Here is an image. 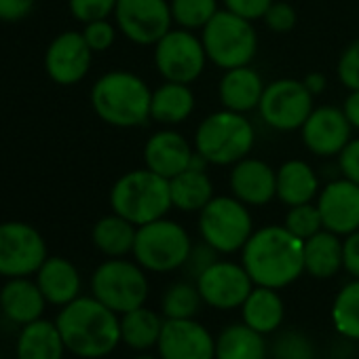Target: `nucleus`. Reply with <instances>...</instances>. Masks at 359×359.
I'll return each mask as SVG.
<instances>
[{
	"mask_svg": "<svg viewBox=\"0 0 359 359\" xmlns=\"http://www.w3.org/2000/svg\"><path fill=\"white\" fill-rule=\"evenodd\" d=\"M241 264L254 285L281 290L304 273V241L285 226L258 229L241 250Z\"/></svg>",
	"mask_w": 359,
	"mask_h": 359,
	"instance_id": "nucleus-1",
	"label": "nucleus"
},
{
	"mask_svg": "<svg viewBox=\"0 0 359 359\" xmlns=\"http://www.w3.org/2000/svg\"><path fill=\"white\" fill-rule=\"evenodd\" d=\"M55 323L66 348L85 359L106 357L121 342V319L95 296L66 304Z\"/></svg>",
	"mask_w": 359,
	"mask_h": 359,
	"instance_id": "nucleus-2",
	"label": "nucleus"
},
{
	"mask_svg": "<svg viewBox=\"0 0 359 359\" xmlns=\"http://www.w3.org/2000/svg\"><path fill=\"white\" fill-rule=\"evenodd\" d=\"M152 89L133 72L112 70L100 76L91 89V106L95 114L121 129L140 127L150 118Z\"/></svg>",
	"mask_w": 359,
	"mask_h": 359,
	"instance_id": "nucleus-3",
	"label": "nucleus"
},
{
	"mask_svg": "<svg viewBox=\"0 0 359 359\" xmlns=\"http://www.w3.org/2000/svg\"><path fill=\"white\" fill-rule=\"evenodd\" d=\"M110 208L135 226L165 218L173 208L169 180L148 167L127 171L110 191Z\"/></svg>",
	"mask_w": 359,
	"mask_h": 359,
	"instance_id": "nucleus-4",
	"label": "nucleus"
},
{
	"mask_svg": "<svg viewBox=\"0 0 359 359\" xmlns=\"http://www.w3.org/2000/svg\"><path fill=\"white\" fill-rule=\"evenodd\" d=\"M256 144V129L252 121L233 110H218L199 123L195 131V152L208 165H235L250 156Z\"/></svg>",
	"mask_w": 359,
	"mask_h": 359,
	"instance_id": "nucleus-5",
	"label": "nucleus"
},
{
	"mask_svg": "<svg viewBox=\"0 0 359 359\" xmlns=\"http://www.w3.org/2000/svg\"><path fill=\"white\" fill-rule=\"evenodd\" d=\"M201 41L208 60L222 68L250 66L258 53V34L254 22L243 20L226 9H220L201 30Z\"/></svg>",
	"mask_w": 359,
	"mask_h": 359,
	"instance_id": "nucleus-6",
	"label": "nucleus"
},
{
	"mask_svg": "<svg viewBox=\"0 0 359 359\" xmlns=\"http://www.w3.org/2000/svg\"><path fill=\"white\" fill-rule=\"evenodd\" d=\"M193 241L182 224L169 218H158L154 222L137 226L133 256L135 262L152 273H171L182 269Z\"/></svg>",
	"mask_w": 359,
	"mask_h": 359,
	"instance_id": "nucleus-7",
	"label": "nucleus"
},
{
	"mask_svg": "<svg viewBox=\"0 0 359 359\" xmlns=\"http://www.w3.org/2000/svg\"><path fill=\"white\" fill-rule=\"evenodd\" d=\"M199 233L220 254H233L243 250L252 237L254 220L248 205L237 197H214L199 212Z\"/></svg>",
	"mask_w": 359,
	"mask_h": 359,
	"instance_id": "nucleus-8",
	"label": "nucleus"
},
{
	"mask_svg": "<svg viewBox=\"0 0 359 359\" xmlns=\"http://www.w3.org/2000/svg\"><path fill=\"white\" fill-rule=\"evenodd\" d=\"M93 296L116 315L144 306L148 298V279L137 262L110 258L100 264L91 277Z\"/></svg>",
	"mask_w": 359,
	"mask_h": 359,
	"instance_id": "nucleus-9",
	"label": "nucleus"
},
{
	"mask_svg": "<svg viewBox=\"0 0 359 359\" xmlns=\"http://www.w3.org/2000/svg\"><path fill=\"white\" fill-rule=\"evenodd\" d=\"M208 62L203 41L193 30L171 28L154 45V66L165 81L191 85L203 74Z\"/></svg>",
	"mask_w": 359,
	"mask_h": 359,
	"instance_id": "nucleus-10",
	"label": "nucleus"
},
{
	"mask_svg": "<svg viewBox=\"0 0 359 359\" xmlns=\"http://www.w3.org/2000/svg\"><path fill=\"white\" fill-rule=\"evenodd\" d=\"M313 100L302 81L277 79L264 87L258 114L275 131H296L313 112Z\"/></svg>",
	"mask_w": 359,
	"mask_h": 359,
	"instance_id": "nucleus-11",
	"label": "nucleus"
},
{
	"mask_svg": "<svg viewBox=\"0 0 359 359\" xmlns=\"http://www.w3.org/2000/svg\"><path fill=\"white\" fill-rule=\"evenodd\" d=\"M47 243L43 235L26 222L0 224V275L28 277L39 273L47 260Z\"/></svg>",
	"mask_w": 359,
	"mask_h": 359,
	"instance_id": "nucleus-12",
	"label": "nucleus"
},
{
	"mask_svg": "<svg viewBox=\"0 0 359 359\" xmlns=\"http://www.w3.org/2000/svg\"><path fill=\"white\" fill-rule=\"evenodd\" d=\"M114 20L123 36L142 47L156 45L173 24L167 0H118Z\"/></svg>",
	"mask_w": 359,
	"mask_h": 359,
	"instance_id": "nucleus-13",
	"label": "nucleus"
},
{
	"mask_svg": "<svg viewBox=\"0 0 359 359\" xmlns=\"http://www.w3.org/2000/svg\"><path fill=\"white\" fill-rule=\"evenodd\" d=\"M195 283L203 302L220 311L239 309L254 290V281L245 266L229 260H218L212 264Z\"/></svg>",
	"mask_w": 359,
	"mask_h": 359,
	"instance_id": "nucleus-14",
	"label": "nucleus"
},
{
	"mask_svg": "<svg viewBox=\"0 0 359 359\" xmlns=\"http://www.w3.org/2000/svg\"><path fill=\"white\" fill-rule=\"evenodd\" d=\"M156 346L161 359H216V340L195 319H165Z\"/></svg>",
	"mask_w": 359,
	"mask_h": 359,
	"instance_id": "nucleus-15",
	"label": "nucleus"
},
{
	"mask_svg": "<svg viewBox=\"0 0 359 359\" xmlns=\"http://www.w3.org/2000/svg\"><path fill=\"white\" fill-rule=\"evenodd\" d=\"M353 127L344 116L342 108L319 106L313 108L304 125L300 127L302 144L315 156H338L351 142Z\"/></svg>",
	"mask_w": 359,
	"mask_h": 359,
	"instance_id": "nucleus-16",
	"label": "nucleus"
},
{
	"mask_svg": "<svg viewBox=\"0 0 359 359\" xmlns=\"http://www.w3.org/2000/svg\"><path fill=\"white\" fill-rule=\"evenodd\" d=\"M323 229L340 237L359 231V184L346 177L327 182L317 195Z\"/></svg>",
	"mask_w": 359,
	"mask_h": 359,
	"instance_id": "nucleus-17",
	"label": "nucleus"
},
{
	"mask_svg": "<svg viewBox=\"0 0 359 359\" xmlns=\"http://www.w3.org/2000/svg\"><path fill=\"white\" fill-rule=\"evenodd\" d=\"M93 51L83 32H62L55 36L45 53V68L53 83L74 85L83 81L91 68Z\"/></svg>",
	"mask_w": 359,
	"mask_h": 359,
	"instance_id": "nucleus-18",
	"label": "nucleus"
},
{
	"mask_svg": "<svg viewBox=\"0 0 359 359\" xmlns=\"http://www.w3.org/2000/svg\"><path fill=\"white\" fill-rule=\"evenodd\" d=\"M229 187L248 208H262L277 199V169L262 158L245 156L231 167Z\"/></svg>",
	"mask_w": 359,
	"mask_h": 359,
	"instance_id": "nucleus-19",
	"label": "nucleus"
},
{
	"mask_svg": "<svg viewBox=\"0 0 359 359\" xmlns=\"http://www.w3.org/2000/svg\"><path fill=\"white\" fill-rule=\"evenodd\" d=\"M195 158V146L171 127L152 133L144 146V163L150 171L171 180L191 167Z\"/></svg>",
	"mask_w": 359,
	"mask_h": 359,
	"instance_id": "nucleus-20",
	"label": "nucleus"
},
{
	"mask_svg": "<svg viewBox=\"0 0 359 359\" xmlns=\"http://www.w3.org/2000/svg\"><path fill=\"white\" fill-rule=\"evenodd\" d=\"M264 87L266 85L260 72H256L252 66H239L224 70L218 85V95L226 110L248 114L252 110H258Z\"/></svg>",
	"mask_w": 359,
	"mask_h": 359,
	"instance_id": "nucleus-21",
	"label": "nucleus"
},
{
	"mask_svg": "<svg viewBox=\"0 0 359 359\" xmlns=\"http://www.w3.org/2000/svg\"><path fill=\"white\" fill-rule=\"evenodd\" d=\"M36 283L47 298V302L66 306L79 298L81 292V275L76 266L60 256H51L43 262L36 273Z\"/></svg>",
	"mask_w": 359,
	"mask_h": 359,
	"instance_id": "nucleus-22",
	"label": "nucleus"
},
{
	"mask_svg": "<svg viewBox=\"0 0 359 359\" xmlns=\"http://www.w3.org/2000/svg\"><path fill=\"white\" fill-rule=\"evenodd\" d=\"M47 298L43 296L39 283L28 281V277H13L0 290V309L15 323H32L41 319Z\"/></svg>",
	"mask_w": 359,
	"mask_h": 359,
	"instance_id": "nucleus-23",
	"label": "nucleus"
},
{
	"mask_svg": "<svg viewBox=\"0 0 359 359\" xmlns=\"http://www.w3.org/2000/svg\"><path fill=\"white\" fill-rule=\"evenodd\" d=\"M319 195V177L302 158H290L277 169V199L292 208L311 203Z\"/></svg>",
	"mask_w": 359,
	"mask_h": 359,
	"instance_id": "nucleus-24",
	"label": "nucleus"
},
{
	"mask_svg": "<svg viewBox=\"0 0 359 359\" xmlns=\"http://www.w3.org/2000/svg\"><path fill=\"white\" fill-rule=\"evenodd\" d=\"M195 110V93L184 83L165 81L152 91L150 118L163 127H175L184 123Z\"/></svg>",
	"mask_w": 359,
	"mask_h": 359,
	"instance_id": "nucleus-25",
	"label": "nucleus"
},
{
	"mask_svg": "<svg viewBox=\"0 0 359 359\" xmlns=\"http://www.w3.org/2000/svg\"><path fill=\"white\" fill-rule=\"evenodd\" d=\"M171 205L180 212H201L214 199L212 177L201 167H189L169 180Z\"/></svg>",
	"mask_w": 359,
	"mask_h": 359,
	"instance_id": "nucleus-26",
	"label": "nucleus"
},
{
	"mask_svg": "<svg viewBox=\"0 0 359 359\" xmlns=\"http://www.w3.org/2000/svg\"><path fill=\"white\" fill-rule=\"evenodd\" d=\"M342 269V239L332 231H319L304 241V273L330 279Z\"/></svg>",
	"mask_w": 359,
	"mask_h": 359,
	"instance_id": "nucleus-27",
	"label": "nucleus"
},
{
	"mask_svg": "<svg viewBox=\"0 0 359 359\" xmlns=\"http://www.w3.org/2000/svg\"><path fill=\"white\" fill-rule=\"evenodd\" d=\"M66 351L57 323L36 319L26 323L18 338V359H62Z\"/></svg>",
	"mask_w": 359,
	"mask_h": 359,
	"instance_id": "nucleus-28",
	"label": "nucleus"
},
{
	"mask_svg": "<svg viewBox=\"0 0 359 359\" xmlns=\"http://www.w3.org/2000/svg\"><path fill=\"white\" fill-rule=\"evenodd\" d=\"M243 311V323L254 327L260 334H273L285 315V306L277 290L254 285L245 302L241 304Z\"/></svg>",
	"mask_w": 359,
	"mask_h": 359,
	"instance_id": "nucleus-29",
	"label": "nucleus"
},
{
	"mask_svg": "<svg viewBox=\"0 0 359 359\" xmlns=\"http://www.w3.org/2000/svg\"><path fill=\"white\" fill-rule=\"evenodd\" d=\"M216 359H266L264 334L248 323L224 327L216 340Z\"/></svg>",
	"mask_w": 359,
	"mask_h": 359,
	"instance_id": "nucleus-30",
	"label": "nucleus"
},
{
	"mask_svg": "<svg viewBox=\"0 0 359 359\" xmlns=\"http://www.w3.org/2000/svg\"><path fill=\"white\" fill-rule=\"evenodd\" d=\"M135 233H137L135 224L112 212L110 216H104L95 222L91 237H93V245L102 254H106L108 258H123L127 254H133Z\"/></svg>",
	"mask_w": 359,
	"mask_h": 359,
	"instance_id": "nucleus-31",
	"label": "nucleus"
},
{
	"mask_svg": "<svg viewBox=\"0 0 359 359\" xmlns=\"http://www.w3.org/2000/svg\"><path fill=\"white\" fill-rule=\"evenodd\" d=\"M161 330L163 319L146 306H137L129 313H123L121 317V340L135 351L154 346L158 342Z\"/></svg>",
	"mask_w": 359,
	"mask_h": 359,
	"instance_id": "nucleus-32",
	"label": "nucleus"
},
{
	"mask_svg": "<svg viewBox=\"0 0 359 359\" xmlns=\"http://www.w3.org/2000/svg\"><path fill=\"white\" fill-rule=\"evenodd\" d=\"M332 321L340 336L359 340V279L346 283L334 298Z\"/></svg>",
	"mask_w": 359,
	"mask_h": 359,
	"instance_id": "nucleus-33",
	"label": "nucleus"
},
{
	"mask_svg": "<svg viewBox=\"0 0 359 359\" xmlns=\"http://www.w3.org/2000/svg\"><path fill=\"white\" fill-rule=\"evenodd\" d=\"M201 292L195 281H177L163 294L165 319H195L201 309Z\"/></svg>",
	"mask_w": 359,
	"mask_h": 359,
	"instance_id": "nucleus-34",
	"label": "nucleus"
},
{
	"mask_svg": "<svg viewBox=\"0 0 359 359\" xmlns=\"http://www.w3.org/2000/svg\"><path fill=\"white\" fill-rule=\"evenodd\" d=\"M171 18L177 28L203 30L210 20L220 11L218 0H171Z\"/></svg>",
	"mask_w": 359,
	"mask_h": 359,
	"instance_id": "nucleus-35",
	"label": "nucleus"
},
{
	"mask_svg": "<svg viewBox=\"0 0 359 359\" xmlns=\"http://www.w3.org/2000/svg\"><path fill=\"white\" fill-rule=\"evenodd\" d=\"M283 226L302 241H306L313 235H317L319 231H323V220H321L317 203L311 201V203H302V205H292L285 214Z\"/></svg>",
	"mask_w": 359,
	"mask_h": 359,
	"instance_id": "nucleus-36",
	"label": "nucleus"
},
{
	"mask_svg": "<svg viewBox=\"0 0 359 359\" xmlns=\"http://www.w3.org/2000/svg\"><path fill=\"white\" fill-rule=\"evenodd\" d=\"M275 359H315V346L311 338L298 330L281 332L273 342Z\"/></svg>",
	"mask_w": 359,
	"mask_h": 359,
	"instance_id": "nucleus-37",
	"label": "nucleus"
},
{
	"mask_svg": "<svg viewBox=\"0 0 359 359\" xmlns=\"http://www.w3.org/2000/svg\"><path fill=\"white\" fill-rule=\"evenodd\" d=\"M118 0H68L70 5V13L74 15V20L89 24L95 20H108L110 15H114Z\"/></svg>",
	"mask_w": 359,
	"mask_h": 359,
	"instance_id": "nucleus-38",
	"label": "nucleus"
},
{
	"mask_svg": "<svg viewBox=\"0 0 359 359\" xmlns=\"http://www.w3.org/2000/svg\"><path fill=\"white\" fill-rule=\"evenodd\" d=\"M218 250L216 248H212L208 241H201V243H193V248H191V254H189V258H187V262H184V266H182V271L187 273V277L191 279V281H197L212 264H216L220 258H218Z\"/></svg>",
	"mask_w": 359,
	"mask_h": 359,
	"instance_id": "nucleus-39",
	"label": "nucleus"
},
{
	"mask_svg": "<svg viewBox=\"0 0 359 359\" xmlns=\"http://www.w3.org/2000/svg\"><path fill=\"white\" fill-rule=\"evenodd\" d=\"M338 79L340 83L348 89V91H355L359 89V39L353 41L342 53H340V60H338Z\"/></svg>",
	"mask_w": 359,
	"mask_h": 359,
	"instance_id": "nucleus-40",
	"label": "nucleus"
},
{
	"mask_svg": "<svg viewBox=\"0 0 359 359\" xmlns=\"http://www.w3.org/2000/svg\"><path fill=\"white\" fill-rule=\"evenodd\" d=\"M83 36H85L87 45L91 47V51L100 53V51H106V49H110L114 45L116 30L108 20H95V22L85 24Z\"/></svg>",
	"mask_w": 359,
	"mask_h": 359,
	"instance_id": "nucleus-41",
	"label": "nucleus"
},
{
	"mask_svg": "<svg viewBox=\"0 0 359 359\" xmlns=\"http://www.w3.org/2000/svg\"><path fill=\"white\" fill-rule=\"evenodd\" d=\"M262 22L266 24V28L271 32L285 34V32L294 30V26H296V11H294V7L290 3L275 0V3L269 7V11L264 13Z\"/></svg>",
	"mask_w": 359,
	"mask_h": 359,
	"instance_id": "nucleus-42",
	"label": "nucleus"
},
{
	"mask_svg": "<svg viewBox=\"0 0 359 359\" xmlns=\"http://www.w3.org/2000/svg\"><path fill=\"white\" fill-rule=\"evenodd\" d=\"M224 3V9L243 18V20H250V22H256V20H262L264 13L269 11V7L275 3V0H222Z\"/></svg>",
	"mask_w": 359,
	"mask_h": 359,
	"instance_id": "nucleus-43",
	"label": "nucleus"
},
{
	"mask_svg": "<svg viewBox=\"0 0 359 359\" xmlns=\"http://www.w3.org/2000/svg\"><path fill=\"white\" fill-rule=\"evenodd\" d=\"M338 169L342 177L359 184V137H351V142L338 154Z\"/></svg>",
	"mask_w": 359,
	"mask_h": 359,
	"instance_id": "nucleus-44",
	"label": "nucleus"
},
{
	"mask_svg": "<svg viewBox=\"0 0 359 359\" xmlns=\"http://www.w3.org/2000/svg\"><path fill=\"white\" fill-rule=\"evenodd\" d=\"M342 269L353 279H359V231L342 239Z\"/></svg>",
	"mask_w": 359,
	"mask_h": 359,
	"instance_id": "nucleus-45",
	"label": "nucleus"
},
{
	"mask_svg": "<svg viewBox=\"0 0 359 359\" xmlns=\"http://www.w3.org/2000/svg\"><path fill=\"white\" fill-rule=\"evenodd\" d=\"M32 7L34 0H0V22H22Z\"/></svg>",
	"mask_w": 359,
	"mask_h": 359,
	"instance_id": "nucleus-46",
	"label": "nucleus"
},
{
	"mask_svg": "<svg viewBox=\"0 0 359 359\" xmlns=\"http://www.w3.org/2000/svg\"><path fill=\"white\" fill-rule=\"evenodd\" d=\"M342 112L348 118L351 127L353 129H359V89L348 91V95H346V100L342 104Z\"/></svg>",
	"mask_w": 359,
	"mask_h": 359,
	"instance_id": "nucleus-47",
	"label": "nucleus"
},
{
	"mask_svg": "<svg viewBox=\"0 0 359 359\" xmlns=\"http://www.w3.org/2000/svg\"><path fill=\"white\" fill-rule=\"evenodd\" d=\"M302 83L306 85V89L317 97L319 93H323L325 91V87H327V79H325V74L323 72H317V70H313V72H309L304 79H302Z\"/></svg>",
	"mask_w": 359,
	"mask_h": 359,
	"instance_id": "nucleus-48",
	"label": "nucleus"
},
{
	"mask_svg": "<svg viewBox=\"0 0 359 359\" xmlns=\"http://www.w3.org/2000/svg\"><path fill=\"white\" fill-rule=\"evenodd\" d=\"M135 359H161V357H152V355H137Z\"/></svg>",
	"mask_w": 359,
	"mask_h": 359,
	"instance_id": "nucleus-49",
	"label": "nucleus"
}]
</instances>
